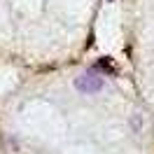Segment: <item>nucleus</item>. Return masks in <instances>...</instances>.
<instances>
[{"instance_id":"f03ea898","label":"nucleus","mask_w":154,"mask_h":154,"mask_svg":"<svg viewBox=\"0 0 154 154\" xmlns=\"http://www.w3.org/2000/svg\"><path fill=\"white\" fill-rule=\"evenodd\" d=\"M100 70H105V72H115V68L110 66V63H107L105 58H103V61H100Z\"/></svg>"},{"instance_id":"f257e3e1","label":"nucleus","mask_w":154,"mask_h":154,"mask_svg":"<svg viewBox=\"0 0 154 154\" xmlns=\"http://www.w3.org/2000/svg\"><path fill=\"white\" fill-rule=\"evenodd\" d=\"M75 89L82 91V94H96V91L103 89V77L96 70H89V72H84L82 77L75 79Z\"/></svg>"}]
</instances>
